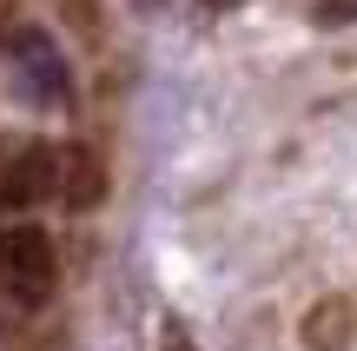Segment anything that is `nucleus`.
I'll use <instances>...</instances> for the list:
<instances>
[{"label": "nucleus", "mask_w": 357, "mask_h": 351, "mask_svg": "<svg viewBox=\"0 0 357 351\" xmlns=\"http://www.w3.org/2000/svg\"><path fill=\"white\" fill-rule=\"evenodd\" d=\"M7 66H13V87L26 93L33 106H66L73 100V80H66V60L40 27H13L7 33Z\"/></svg>", "instance_id": "1"}, {"label": "nucleus", "mask_w": 357, "mask_h": 351, "mask_svg": "<svg viewBox=\"0 0 357 351\" xmlns=\"http://www.w3.org/2000/svg\"><path fill=\"white\" fill-rule=\"evenodd\" d=\"M0 292L20 305H40L53 292V239L40 225H7L0 232Z\"/></svg>", "instance_id": "2"}, {"label": "nucleus", "mask_w": 357, "mask_h": 351, "mask_svg": "<svg viewBox=\"0 0 357 351\" xmlns=\"http://www.w3.org/2000/svg\"><path fill=\"white\" fill-rule=\"evenodd\" d=\"M53 146H26L13 159V172L0 179V206H33V199H53Z\"/></svg>", "instance_id": "3"}, {"label": "nucleus", "mask_w": 357, "mask_h": 351, "mask_svg": "<svg viewBox=\"0 0 357 351\" xmlns=\"http://www.w3.org/2000/svg\"><path fill=\"white\" fill-rule=\"evenodd\" d=\"M53 199H66V206H93L100 199V159L93 153H60L53 159Z\"/></svg>", "instance_id": "4"}, {"label": "nucleus", "mask_w": 357, "mask_h": 351, "mask_svg": "<svg viewBox=\"0 0 357 351\" xmlns=\"http://www.w3.org/2000/svg\"><path fill=\"white\" fill-rule=\"evenodd\" d=\"M311 20H318V27H351V20H357V0H318Z\"/></svg>", "instance_id": "5"}, {"label": "nucleus", "mask_w": 357, "mask_h": 351, "mask_svg": "<svg viewBox=\"0 0 357 351\" xmlns=\"http://www.w3.org/2000/svg\"><path fill=\"white\" fill-rule=\"evenodd\" d=\"M159 351H192V338H185V325H178V318H166V345Z\"/></svg>", "instance_id": "6"}, {"label": "nucleus", "mask_w": 357, "mask_h": 351, "mask_svg": "<svg viewBox=\"0 0 357 351\" xmlns=\"http://www.w3.org/2000/svg\"><path fill=\"white\" fill-rule=\"evenodd\" d=\"M199 7H238V0H199Z\"/></svg>", "instance_id": "7"}]
</instances>
